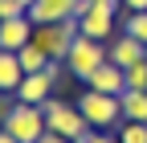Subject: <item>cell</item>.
<instances>
[{
  "label": "cell",
  "instance_id": "1",
  "mask_svg": "<svg viewBox=\"0 0 147 143\" xmlns=\"http://www.w3.org/2000/svg\"><path fill=\"white\" fill-rule=\"evenodd\" d=\"M78 111L86 115V123H90L94 131H115L119 123H123V98H119V94L90 90V86H86V94L78 98Z\"/></svg>",
  "mask_w": 147,
  "mask_h": 143
},
{
  "label": "cell",
  "instance_id": "2",
  "mask_svg": "<svg viewBox=\"0 0 147 143\" xmlns=\"http://www.w3.org/2000/svg\"><path fill=\"white\" fill-rule=\"evenodd\" d=\"M41 106H45V127L57 131V135H65V139H74V143L94 131V127L86 123V115L78 111V102L69 106V102H61V98H45Z\"/></svg>",
  "mask_w": 147,
  "mask_h": 143
},
{
  "label": "cell",
  "instance_id": "3",
  "mask_svg": "<svg viewBox=\"0 0 147 143\" xmlns=\"http://www.w3.org/2000/svg\"><path fill=\"white\" fill-rule=\"evenodd\" d=\"M0 127L12 131L21 143H41V135L49 131V127H45V106H37V102H21V98H16L12 115L0 123Z\"/></svg>",
  "mask_w": 147,
  "mask_h": 143
},
{
  "label": "cell",
  "instance_id": "4",
  "mask_svg": "<svg viewBox=\"0 0 147 143\" xmlns=\"http://www.w3.org/2000/svg\"><path fill=\"white\" fill-rule=\"evenodd\" d=\"M106 57H110V53H106V45H102L98 37L78 33V37H74V45H69V53H65V65H69V74L78 78V82H86Z\"/></svg>",
  "mask_w": 147,
  "mask_h": 143
},
{
  "label": "cell",
  "instance_id": "5",
  "mask_svg": "<svg viewBox=\"0 0 147 143\" xmlns=\"http://www.w3.org/2000/svg\"><path fill=\"white\" fill-rule=\"evenodd\" d=\"M119 4H123V0H94V4H90V12L78 16L82 33H86V37L106 41V33H115V12H119Z\"/></svg>",
  "mask_w": 147,
  "mask_h": 143
},
{
  "label": "cell",
  "instance_id": "6",
  "mask_svg": "<svg viewBox=\"0 0 147 143\" xmlns=\"http://www.w3.org/2000/svg\"><path fill=\"white\" fill-rule=\"evenodd\" d=\"M86 86H90V90H102V94H123V90H127V69L106 57L94 74L86 78Z\"/></svg>",
  "mask_w": 147,
  "mask_h": 143
},
{
  "label": "cell",
  "instance_id": "7",
  "mask_svg": "<svg viewBox=\"0 0 147 143\" xmlns=\"http://www.w3.org/2000/svg\"><path fill=\"white\" fill-rule=\"evenodd\" d=\"M29 41H33V21L29 16H8V21H0V49L16 53Z\"/></svg>",
  "mask_w": 147,
  "mask_h": 143
},
{
  "label": "cell",
  "instance_id": "8",
  "mask_svg": "<svg viewBox=\"0 0 147 143\" xmlns=\"http://www.w3.org/2000/svg\"><path fill=\"white\" fill-rule=\"evenodd\" d=\"M53 86H57V82L49 78V69H37V74H25V82L16 86V98H21V102H37V106H41L45 98H53Z\"/></svg>",
  "mask_w": 147,
  "mask_h": 143
},
{
  "label": "cell",
  "instance_id": "9",
  "mask_svg": "<svg viewBox=\"0 0 147 143\" xmlns=\"http://www.w3.org/2000/svg\"><path fill=\"white\" fill-rule=\"evenodd\" d=\"M65 16H74V0H33L29 4L33 25H53V21H65Z\"/></svg>",
  "mask_w": 147,
  "mask_h": 143
},
{
  "label": "cell",
  "instance_id": "10",
  "mask_svg": "<svg viewBox=\"0 0 147 143\" xmlns=\"http://www.w3.org/2000/svg\"><path fill=\"white\" fill-rule=\"evenodd\" d=\"M143 49H147V45H143V41H135L131 33H119V37L106 45L110 61H115V65H123V69H127V65H135V61H143Z\"/></svg>",
  "mask_w": 147,
  "mask_h": 143
},
{
  "label": "cell",
  "instance_id": "11",
  "mask_svg": "<svg viewBox=\"0 0 147 143\" xmlns=\"http://www.w3.org/2000/svg\"><path fill=\"white\" fill-rule=\"evenodd\" d=\"M21 82H25L21 57L8 53V49H0V90H4V94H16V86H21Z\"/></svg>",
  "mask_w": 147,
  "mask_h": 143
},
{
  "label": "cell",
  "instance_id": "12",
  "mask_svg": "<svg viewBox=\"0 0 147 143\" xmlns=\"http://www.w3.org/2000/svg\"><path fill=\"white\" fill-rule=\"evenodd\" d=\"M123 119L131 123H147V90H123Z\"/></svg>",
  "mask_w": 147,
  "mask_h": 143
},
{
  "label": "cell",
  "instance_id": "13",
  "mask_svg": "<svg viewBox=\"0 0 147 143\" xmlns=\"http://www.w3.org/2000/svg\"><path fill=\"white\" fill-rule=\"evenodd\" d=\"M16 57H21V65H25V74H37V69H45L53 57H49V53L41 49V45H37V41H29V45H21V49H16Z\"/></svg>",
  "mask_w": 147,
  "mask_h": 143
},
{
  "label": "cell",
  "instance_id": "14",
  "mask_svg": "<svg viewBox=\"0 0 147 143\" xmlns=\"http://www.w3.org/2000/svg\"><path fill=\"white\" fill-rule=\"evenodd\" d=\"M115 131H119L123 143H147V123H131V119H123Z\"/></svg>",
  "mask_w": 147,
  "mask_h": 143
},
{
  "label": "cell",
  "instance_id": "15",
  "mask_svg": "<svg viewBox=\"0 0 147 143\" xmlns=\"http://www.w3.org/2000/svg\"><path fill=\"white\" fill-rule=\"evenodd\" d=\"M123 33H131L135 41H143V45H147V12H127Z\"/></svg>",
  "mask_w": 147,
  "mask_h": 143
},
{
  "label": "cell",
  "instance_id": "16",
  "mask_svg": "<svg viewBox=\"0 0 147 143\" xmlns=\"http://www.w3.org/2000/svg\"><path fill=\"white\" fill-rule=\"evenodd\" d=\"M127 90H147V57L127 65Z\"/></svg>",
  "mask_w": 147,
  "mask_h": 143
},
{
  "label": "cell",
  "instance_id": "17",
  "mask_svg": "<svg viewBox=\"0 0 147 143\" xmlns=\"http://www.w3.org/2000/svg\"><path fill=\"white\" fill-rule=\"evenodd\" d=\"M8 16H29V4L25 0H0V21H8Z\"/></svg>",
  "mask_w": 147,
  "mask_h": 143
},
{
  "label": "cell",
  "instance_id": "18",
  "mask_svg": "<svg viewBox=\"0 0 147 143\" xmlns=\"http://www.w3.org/2000/svg\"><path fill=\"white\" fill-rule=\"evenodd\" d=\"M12 106H16V94H4V90H0V123L12 115Z\"/></svg>",
  "mask_w": 147,
  "mask_h": 143
},
{
  "label": "cell",
  "instance_id": "19",
  "mask_svg": "<svg viewBox=\"0 0 147 143\" xmlns=\"http://www.w3.org/2000/svg\"><path fill=\"white\" fill-rule=\"evenodd\" d=\"M41 143H74V139H65V135H57V131H45Z\"/></svg>",
  "mask_w": 147,
  "mask_h": 143
},
{
  "label": "cell",
  "instance_id": "20",
  "mask_svg": "<svg viewBox=\"0 0 147 143\" xmlns=\"http://www.w3.org/2000/svg\"><path fill=\"white\" fill-rule=\"evenodd\" d=\"M123 4L131 8V12H147V0H123Z\"/></svg>",
  "mask_w": 147,
  "mask_h": 143
},
{
  "label": "cell",
  "instance_id": "21",
  "mask_svg": "<svg viewBox=\"0 0 147 143\" xmlns=\"http://www.w3.org/2000/svg\"><path fill=\"white\" fill-rule=\"evenodd\" d=\"M0 143H21V139H16L12 131H4V127H0Z\"/></svg>",
  "mask_w": 147,
  "mask_h": 143
},
{
  "label": "cell",
  "instance_id": "22",
  "mask_svg": "<svg viewBox=\"0 0 147 143\" xmlns=\"http://www.w3.org/2000/svg\"><path fill=\"white\" fill-rule=\"evenodd\" d=\"M78 143H90V135H86V139H78Z\"/></svg>",
  "mask_w": 147,
  "mask_h": 143
},
{
  "label": "cell",
  "instance_id": "23",
  "mask_svg": "<svg viewBox=\"0 0 147 143\" xmlns=\"http://www.w3.org/2000/svg\"><path fill=\"white\" fill-rule=\"evenodd\" d=\"M25 4H33V0H25Z\"/></svg>",
  "mask_w": 147,
  "mask_h": 143
},
{
  "label": "cell",
  "instance_id": "24",
  "mask_svg": "<svg viewBox=\"0 0 147 143\" xmlns=\"http://www.w3.org/2000/svg\"><path fill=\"white\" fill-rule=\"evenodd\" d=\"M143 57H147V49H143Z\"/></svg>",
  "mask_w": 147,
  "mask_h": 143
}]
</instances>
